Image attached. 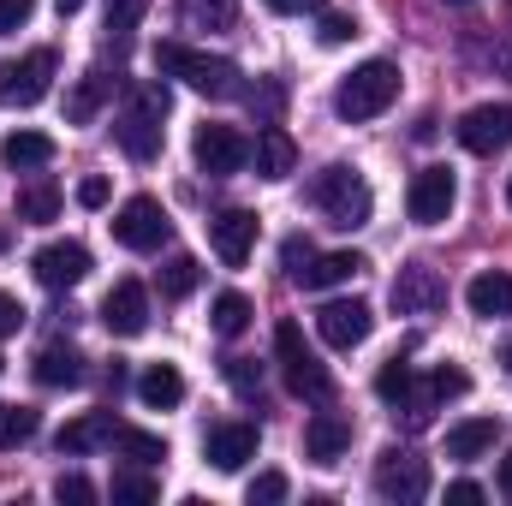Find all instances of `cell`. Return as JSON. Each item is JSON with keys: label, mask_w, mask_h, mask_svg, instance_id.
Masks as SVG:
<instances>
[{"label": "cell", "mask_w": 512, "mask_h": 506, "mask_svg": "<svg viewBox=\"0 0 512 506\" xmlns=\"http://www.w3.org/2000/svg\"><path fill=\"white\" fill-rule=\"evenodd\" d=\"M221 370H227V387H233L239 399H262V364H256V358H227Z\"/></svg>", "instance_id": "obj_36"}, {"label": "cell", "mask_w": 512, "mask_h": 506, "mask_svg": "<svg viewBox=\"0 0 512 506\" xmlns=\"http://www.w3.org/2000/svg\"><path fill=\"white\" fill-rule=\"evenodd\" d=\"M36 429H42V417H36L30 405H0V453L24 447V441H30Z\"/></svg>", "instance_id": "obj_31"}, {"label": "cell", "mask_w": 512, "mask_h": 506, "mask_svg": "<svg viewBox=\"0 0 512 506\" xmlns=\"http://www.w3.org/2000/svg\"><path fill=\"white\" fill-rule=\"evenodd\" d=\"M137 108H149L155 120H167V108H173V96H167V84H137V96H131Z\"/></svg>", "instance_id": "obj_42"}, {"label": "cell", "mask_w": 512, "mask_h": 506, "mask_svg": "<svg viewBox=\"0 0 512 506\" xmlns=\"http://www.w3.org/2000/svg\"><path fill=\"white\" fill-rule=\"evenodd\" d=\"M0 161L18 167V173H24V167H48V161H54V137H48V131H12V137L0 143Z\"/></svg>", "instance_id": "obj_27"}, {"label": "cell", "mask_w": 512, "mask_h": 506, "mask_svg": "<svg viewBox=\"0 0 512 506\" xmlns=\"http://www.w3.org/2000/svg\"><path fill=\"white\" fill-rule=\"evenodd\" d=\"M501 364H507V376H512V346H507V352H501Z\"/></svg>", "instance_id": "obj_51"}, {"label": "cell", "mask_w": 512, "mask_h": 506, "mask_svg": "<svg viewBox=\"0 0 512 506\" xmlns=\"http://www.w3.org/2000/svg\"><path fill=\"white\" fill-rule=\"evenodd\" d=\"M155 72L161 78H185L197 96H209V102H233V96H245V72L233 66V60H221V54H203V48H185V42H155Z\"/></svg>", "instance_id": "obj_1"}, {"label": "cell", "mask_w": 512, "mask_h": 506, "mask_svg": "<svg viewBox=\"0 0 512 506\" xmlns=\"http://www.w3.org/2000/svg\"><path fill=\"white\" fill-rule=\"evenodd\" d=\"M78 203H84V209H108V179H102V173L78 179Z\"/></svg>", "instance_id": "obj_44"}, {"label": "cell", "mask_w": 512, "mask_h": 506, "mask_svg": "<svg viewBox=\"0 0 512 506\" xmlns=\"http://www.w3.org/2000/svg\"><path fill=\"white\" fill-rule=\"evenodd\" d=\"M30 268H36V280H42L48 292H72V286L90 274V251H84L78 239H54V245H42V251L30 256Z\"/></svg>", "instance_id": "obj_14"}, {"label": "cell", "mask_w": 512, "mask_h": 506, "mask_svg": "<svg viewBox=\"0 0 512 506\" xmlns=\"http://www.w3.org/2000/svg\"><path fill=\"white\" fill-rule=\"evenodd\" d=\"M256 441H262V429L245 423V417H227V423H215L209 435H203V459L215 465V471H245L256 459Z\"/></svg>", "instance_id": "obj_13"}, {"label": "cell", "mask_w": 512, "mask_h": 506, "mask_svg": "<svg viewBox=\"0 0 512 506\" xmlns=\"http://www.w3.org/2000/svg\"><path fill=\"white\" fill-rule=\"evenodd\" d=\"M453 6H465V0H453Z\"/></svg>", "instance_id": "obj_53"}, {"label": "cell", "mask_w": 512, "mask_h": 506, "mask_svg": "<svg viewBox=\"0 0 512 506\" xmlns=\"http://www.w3.org/2000/svg\"><path fill=\"white\" fill-rule=\"evenodd\" d=\"M245 501H251V506H274V501H286V477H280V471H262V477H251Z\"/></svg>", "instance_id": "obj_39"}, {"label": "cell", "mask_w": 512, "mask_h": 506, "mask_svg": "<svg viewBox=\"0 0 512 506\" xmlns=\"http://www.w3.org/2000/svg\"><path fill=\"white\" fill-rule=\"evenodd\" d=\"M453 203H459L453 167H417V173H411V185H405V215H411L417 227H441V221L453 215Z\"/></svg>", "instance_id": "obj_6"}, {"label": "cell", "mask_w": 512, "mask_h": 506, "mask_svg": "<svg viewBox=\"0 0 512 506\" xmlns=\"http://www.w3.org/2000/svg\"><path fill=\"white\" fill-rule=\"evenodd\" d=\"M239 0H185V24L191 30H233Z\"/></svg>", "instance_id": "obj_30"}, {"label": "cell", "mask_w": 512, "mask_h": 506, "mask_svg": "<svg viewBox=\"0 0 512 506\" xmlns=\"http://www.w3.org/2000/svg\"><path fill=\"white\" fill-rule=\"evenodd\" d=\"M197 280H203V262H197V256H173V262L161 268V298H191Z\"/></svg>", "instance_id": "obj_34"}, {"label": "cell", "mask_w": 512, "mask_h": 506, "mask_svg": "<svg viewBox=\"0 0 512 506\" xmlns=\"http://www.w3.org/2000/svg\"><path fill=\"white\" fill-rule=\"evenodd\" d=\"M114 447L126 453V459H137V465H155V459H167V441L161 435H149V429H114Z\"/></svg>", "instance_id": "obj_32"}, {"label": "cell", "mask_w": 512, "mask_h": 506, "mask_svg": "<svg viewBox=\"0 0 512 506\" xmlns=\"http://www.w3.org/2000/svg\"><path fill=\"white\" fill-rule=\"evenodd\" d=\"M268 12H280V18H298V12H322V0H262Z\"/></svg>", "instance_id": "obj_47"}, {"label": "cell", "mask_w": 512, "mask_h": 506, "mask_svg": "<svg viewBox=\"0 0 512 506\" xmlns=\"http://www.w3.org/2000/svg\"><path fill=\"white\" fill-rule=\"evenodd\" d=\"M453 137H459V149H471V155H501V149H512V102H483V108H471V114L453 126Z\"/></svg>", "instance_id": "obj_12"}, {"label": "cell", "mask_w": 512, "mask_h": 506, "mask_svg": "<svg viewBox=\"0 0 512 506\" xmlns=\"http://www.w3.org/2000/svg\"><path fill=\"white\" fill-rule=\"evenodd\" d=\"M191 161L209 173V179H227V173H239L245 161H251V137L239 126H197L191 137Z\"/></svg>", "instance_id": "obj_8"}, {"label": "cell", "mask_w": 512, "mask_h": 506, "mask_svg": "<svg viewBox=\"0 0 512 506\" xmlns=\"http://www.w3.org/2000/svg\"><path fill=\"white\" fill-rule=\"evenodd\" d=\"M310 203H316V215H322L328 227H340V233H358V227H370V215H376L370 179H364L358 167H340V161L310 179Z\"/></svg>", "instance_id": "obj_2"}, {"label": "cell", "mask_w": 512, "mask_h": 506, "mask_svg": "<svg viewBox=\"0 0 512 506\" xmlns=\"http://www.w3.org/2000/svg\"><path fill=\"white\" fill-rule=\"evenodd\" d=\"M495 441H501L495 417H465L447 429V459H483V453H495Z\"/></svg>", "instance_id": "obj_24"}, {"label": "cell", "mask_w": 512, "mask_h": 506, "mask_svg": "<svg viewBox=\"0 0 512 506\" xmlns=\"http://www.w3.org/2000/svg\"><path fill=\"white\" fill-rule=\"evenodd\" d=\"M102 322H108V334L137 340V334L149 328V292H143L137 280H120V286L102 298Z\"/></svg>", "instance_id": "obj_16"}, {"label": "cell", "mask_w": 512, "mask_h": 506, "mask_svg": "<svg viewBox=\"0 0 512 506\" xmlns=\"http://www.w3.org/2000/svg\"><path fill=\"white\" fill-rule=\"evenodd\" d=\"M411 387H417V370H411L405 358H387L382 370H376V393H382V405H399Z\"/></svg>", "instance_id": "obj_35"}, {"label": "cell", "mask_w": 512, "mask_h": 506, "mask_svg": "<svg viewBox=\"0 0 512 506\" xmlns=\"http://www.w3.org/2000/svg\"><path fill=\"white\" fill-rule=\"evenodd\" d=\"M346 447H352V423H346L340 411H316V417L304 423V453H310L316 465H334Z\"/></svg>", "instance_id": "obj_18"}, {"label": "cell", "mask_w": 512, "mask_h": 506, "mask_svg": "<svg viewBox=\"0 0 512 506\" xmlns=\"http://www.w3.org/2000/svg\"><path fill=\"white\" fill-rule=\"evenodd\" d=\"M429 387H435V399H459V393L471 387V376H465L459 364H441V370L429 376Z\"/></svg>", "instance_id": "obj_41"}, {"label": "cell", "mask_w": 512, "mask_h": 506, "mask_svg": "<svg viewBox=\"0 0 512 506\" xmlns=\"http://www.w3.org/2000/svg\"><path fill=\"white\" fill-rule=\"evenodd\" d=\"M352 274H364V256L358 251H328V256H310L292 280H298L304 292H328V286H346Z\"/></svg>", "instance_id": "obj_20"}, {"label": "cell", "mask_w": 512, "mask_h": 506, "mask_svg": "<svg viewBox=\"0 0 512 506\" xmlns=\"http://www.w3.org/2000/svg\"><path fill=\"white\" fill-rule=\"evenodd\" d=\"M143 12H149V0H108V36L126 42L131 30L143 24Z\"/></svg>", "instance_id": "obj_37"}, {"label": "cell", "mask_w": 512, "mask_h": 506, "mask_svg": "<svg viewBox=\"0 0 512 506\" xmlns=\"http://www.w3.org/2000/svg\"><path fill=\"white\" fill-rule=\"evenodd\" d=\"M274 364H280V376H286V387L298 393V399H328L334 393V376H328V364L304 346V328L298 322H280L274 328Z\"/></svg>", "instance_id": "obj_4"}, {"label": "cell", "mask_w": 512, "mask_h": 506, "mask_svg": "<svg viewBox=\"0 0 512 506\" xmlns=\"http://www.w3.org/2000/svg\"><path fill=\"white\" fill-rule=\"evenodd\" d=\"M114 411H90V417H78V423H66L60 435H54V447L60 453H96V447H108L114 441Z\"/></svg>", "instance_id": "obj_23"}, {"label": "cell", "mask_w": 512, "mask_h": 506, "mask_svg": "<svg viewBox=\"0 0 512 506\" xmlns=\"http://www.w3.org/2000/svg\"><path fill=\"white\" fill-rule=\"evenodd\" d=\"M393 96H399V66H393V60H364L358 72L340 78L334 114H340L346 126H364V120H376V114L393 108Z\"/></svg>", "instance_id": "obj_3"}, {"label": "cell", "mask_w": 512, "mask_h": 506, "mask_svg": "<svg viewBox=\"0 0 512 506\" xmlns=\"http://www.w3.org/2000/svg\"><path fill=\"white\" fill-rule=\"evenodd\" d=\"M114 137H120V149H126L131 161H155L161 155V120L149 108H137V102L114 120Z\"/></svg>", "instance_id": "obj_19"}, {"label": "cell", "mask_w": 512, "mask_h": 506, "mask_svg": "<svg viewBox=\"0 0 512 506\" xmlns=\"http://www.w3.org/2000/svg\"><path fill=\"white\" fill-rule=\"evenodd\" d=\"M114 506H149L155 495H161V483L149 477V471H114Z\"/></svg>", "instance_id": "obj_33"}, {"label": "cell", "mask_w": 512, "mask_h": 506, "mask_svg": "<svg viewBox=\"0 0 512 506\" xmlns=\"http://www.w3.org/2000/svg\"><path fill=\"white\" fill-rule=\"evenodd\" d=\"M209 245H215V256L227 262V268H245L256 251V215L251 209H221L215 221H209Z\"/></svg>", "instance_id": "obj_15"}, {"label": "cell", "mask_w": 512, "mask_h": 506, "mask_svg": "<svg viewBox=\"0 0 512 506\" xmlns=\"http://www.w3.org/2000/svg\"><path fill=\"white\" fill-rule=\"evenodd\" d=\"M30 376L42 381V387H84V352L78 346H42L36 358H30Z\"/></svg>", "instance_id": "obj_21"}, {"label": "cell", "mask_w": 512, "mask_h": 506, "mask_svg": "<svg viewBox=\"0 0 512 506\" xmlns=\"http://www.w3.org/2000/svg\"><path fill=\"white\" fill-rule=\"evenodd\" d=\"M0 370H6V358H0Z\"/></svg>", "instance_id": "obj_54"}, {"label": "cell", "mask_w": 512, "mask_h": 506, "mask_svg": "<svg viewBox=\"0 0 512 506\" xmlns=\"http://www.w3.org/2000/svg\"><path fill=\"white\" fill-rule=\"evenodd\" d=\"M114 239H120L126 251H161V245L173 239V221H167V209H161L155 197H131L126 209L114 215Z\"/></svg>", "instance_id": "obj_11"}, {"label": "cell", "mask_w": 512, "mask_h": 506, "mask_svg": "<svg viewBox=\"0 0 512 506\" xmlns=\"http://www.w3.org/2000/svg\"><path fill=\"white\" fill-rule=\"evenodd\" d=\"M501 495H512V453L501 459Z\"/></svg>", "instance_id": "obj_49"}, {"label": "cell", "mask_w": 512, "mask_h": 506, "mask_svg": "<svg viewBox=\"0 0 512 506\" xmlns=\"http://www.w3.org/2000/svg\"><path fill=\"white\" fill-rule=\"evenodd\" d=\"M447 501H459V506H477V501H483V483H471V477H459V483L447 489Z\"/></svg>", "instance_id": "obj_48"}, {"label": "cell", "mask_w": 512, "mask_h": 506, "mask_svg": "<svg viewBox=\"0 0 512 506\" xmlns=\"http://www.w3.org/2000/svg\"><path fill=\"white\" fill-rule=\"evenodd\" d=\"M137 399H143L149 411H173V405L185 399V376H179L173 364H143V370H137Z\"/></svg>", "instance_id": "obj_25"}, {"label": "cell", "mask_w": 512, "mask_h": 506, "mask_svg": "<svg viewBox=\"0 0 512 506\" xmlns=\"http://www.w3.org/2000/svg\"><path fill=\"white\" fill-rule=\"evenodd\" d=\"M387 298H393V310H399V316H435V310L447 304V280H441L429 262H405V268L393 274Z\"/></svg>", "instance_id": "obj_9"}, {"label": "cell", "mask_w": 512, "mask_h": 506, "mask_svg": "<svg viewBox=\"0 0 512 506\" xmlns=\"http://www.w3.org/2000/svg\"><path fill=\"white\" fill-rule=\"evenodd\" d=\"M358 36V18L352 12H322V24H316V42L322 48H340V42H352Z\"/></svg>", "instance_id": "obj_38"}, {"label": "cell", "mask_w": 512, "mask_h": 506, "mask_svg": "<svg viewBox=\"0 0 512 506\" xmlns=\"http://www.w3.org/2000/svg\"><path fill=\"white\" fill-rule=\"evenodd\" d=\"M30 12H36V0H0V36L24 30V24H30Z\"/></svg>", "instance_id": "obj_43"}, {"label": "cell", "mask_w": 512, "mask_h": 506, "mask_svg": "<svg viewBox=\"0 0 512 506\" xmlns=\"http://www.w3.org/2000/svg\"><path fill=\"white\" fill-rule=\"evenodd\" d=\"M507 203H512V179H507Z\"/></svg>", "instance_id": "obj_52"}, {"label": "cell", "mask_w": 512, "mask_h": 506, "mask_svg": "<svg viewBox=\"0 0 512 506\" xmlns=\"http://www.w3.org/2000/svg\"><path fill=\"white\" fill-rule=\"evenodd\" d=\"M18 328H24V304H18L12 292H0V340H6V334H18Z\"/></svg>", "instance_id": "obj_46"}, {"label": "cell", "mask_w": 512, "mask_h": 506, "mask_svg": "<svg viewBox=\"0 0 512 506\" xmlns=\"http://www.w3.org/2000/svg\"><path fill=\"white\" fill-rule=\"evenodd\" d=\"M465 304H471V316H483V322L512 316V268H483V274L465 286Z\"/></svg>", "instance_id": "obj_17"}, {"label": "cell", "mask_w": 512, "mask_h": 506, "mask_svg": "<svg viewBox=\"0 0 512 506\" xmlns=\"http://www.w3.org/2000/svg\"><path fill=\"white\" fill-rule=\"evenodd\" d=\"M251 298H245V292H221V298H215V304H209V322H215V334H221V340H239V334H245V328H251Z\"/></svg>", "instance_id": "obj_29"}, {"label": "cell", "mask_w": 512, "mask_h": 506, "mask_svg": "<svg viewBox=\"0 0 512 506\" xmlns=\"http://www.w3.org/2000/svg\"><path fill=\"white\" fill-rule=\"evenodd\" d=\"M251 161H256L262 179H286V173L298 167V143H292L280 126H262L256 131V143H251Z\"/></svg>", "instance_id": "obj_22"}, {"label": "cell", "mask_w": 512, "mask_h": 506, "mask_svg": "<svg viewBox=\"0 0 512 506\" xmlns=\"http://www.w3.org/2000/svg\"><path fill=\"white\" fill-rule=\"evenodd\" d=\"M54 501L90 506V501H96V483H90V477H78V471H66V477H60V483H54Z\"/></svg>", "instance_id": "obj_40"}, {"label": "cell", "mask_w": 512, "mask_h": 506, "mask_svg": "<svg viewBox=\"0 0 512 506\" xmlns=\"http://www.w3.org/2000/svg\"><path fill=\"white\" fill-rule=\"evenodd\" d=\"M376 495L382 501H423L429 495V459H417L411 447H387L382 459H376Z\"/></svg>", "instance_id": "obj_7"}, {"label": "cell", "mask_w": 512, "mask_h": 506, "mask_svg": "<svg viewBox=\"0 0 512 506\" xmlns=\"http://www.w3.org/2000/svg\"><path fill=\"white\" fill-rule=\"evenodd\" d=\"M310 256H316V245H310V239H298V233H292V239L280 245V262H286V274H298V268H304Z\"/></svg>", "instance_id": "obj_45"}, {"label": "cell", "mask_w": 512, "mask_h": 506, "mask_svg": "<svg viewBox=\"0 0 512 506\" xmlns=\"http://www.w3.org/2000/svg\"><path fill=\"white\" fill-rule=\"evenodd\" d=\"M54 6H60V18H72V12H78L84 0H54Z\"/></svg>", "instance_id": "obj_50"}, {"label": "cell", "mask_w": 512, "mask_h": 506, "mask_svg": "<svg viewBox=\"0 0 512 506\" xmlns=\"http://www.w3.org/2000/svg\"><path fill=\"white\" fill-rule=\"evenodd\" d=\"M114 96V78H102V72H84V84L66 96V120L72 126H90L96 114H102V102Z\"/></svg>", "instance_id": "obj_28"}, {"label": "cell", "mask_w": 512, "mask_h": 506, "mask_svg": "<svg viewBox=\"0 0 512 506\" xmlns=\"http://www.w3.org/2000/svg\"><path fill=\"white\" fill-rule=\"evenodd\" d=\"M54 72H60L54 48H30L24 60H6V66H0V102H6V108H36V102L54 90Z\"/></svg>", "instance_id": "obj_5"}, {"label": "cell", "mask_w": 512, "mask_h": 506, "mask_svg": "<svg viewBox=\"0 0 512 506\" xmlns=\"http://www.w3.org/2000/svg\"><path fill=\"white\" fill-rule=\"evenodd\" d=\"M370 328H376V310H370L364 298H328V304L316 310V334H322L334 352L364 346V340H370Z\"/></svg>", "instance_id": "obj_10"}, {"label": "cell", "mask_w": 512, "mask_h": 506, "mask_svg": "<svg viewBox=\"0 0 512 506\" xmlns=\"http://www.w3.org/2000/svg\"><path fill=\"white\" fill-rule=\"evenodd\" d=\"M12 215H18L24 227H48V221H60V185H54V179H30V185L18 191Z\"/></svg>", "instance_id": "obj_26"}]
</instances>
